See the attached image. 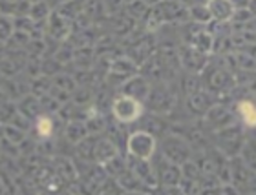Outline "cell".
Masks as SVG:
<instances>
[{"label":"cell","mask_w":256,"mask_h":195,"mask_svg":"<svg viewBox=\"0 0 256 195\" xmlns=\"http://www.w3.org/2000/svg\"><path fill=\"white\" fill-rule=\"evenodd\" d=\"M38 133L40 135H50L52 133V121L50 119H40L38 121Z\"/></svg>","instance_id":"obj_3"},{"label":"cell","mask_w":256,"mask_h":195,"mask_svg":"<svg viewBox=\"0 0 256 195\" xmlns=\"http://www.w3.org/2000/svg\"><path fill=\"white\" fill-rule=\"evenodd\" d=\"M114 111H116V115H118L121 121H132V119H136V117L139 115L141 106H139L136 100L123 97V99H119L118 102H116Z\"/></svg>","instance_id":"obj_1"},{"label":"cell","mask_w":256,"mask_h":195,"mask_svg":"<svg viewBox=\"0 0 256 195\" xmlns=\"http://www.w3.org/2000/svg\"><path fill=\"white\" fill-rule=\"evenodd\" d=\"M240 111H242V115H244V121H246L249 126H256V108L251 102H242Z\"/></svg>","instance_id":"obj_2"}]
</instances>
